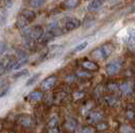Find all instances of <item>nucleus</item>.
Masks as SVG:
<instances>
[{"mask_svg": "<svg viewBox=\"0 0 135 133\" xmlns=\"http://www.w3.org/2000/svg\"><path fill=\"white\" fill-rule=\"evenodd\" d=\"M81 66L86 70V71H98L99 70V66L98 64H95V62H91V60H84L81 62Z\"/></svg>", "mask_w": 135, "mask_h": 133, "instance_id": "obj_8", "label": "nucleus"}, {"mask_svg": "<svg viewBox=\"0 0 135 133\" xmlns=\"http://www.w3.org/2000/svg\"><path fill=\"white\" fill-rule=\"evenodd\" d=\"M104 4V0H91L88 5V10L89 11H95L100 9Z\"/></svg>", "mask_w": 135, "mask_h": 133, "instance_id": "obj_10", "label": "nucleus"}, {"mask_svg": "<svg viewBox=\"0 0 135 133\" xmlns=\"http://www.w3.org/2000/svg\"><path fill=\"white\" fill-rule=\"evenodd\" d=\"M119 88H120V90L123 92V94H125V95H129V94L132 93V86L129 83H124V84L120 85Z\"/></svg>", "mask_w": 135, "mask_h": 133, "instance_id": "obj_12", "label": "nucleus"}, {"mask_svg": "<svg viewBox=\"0 0 135 133\" xmlns=\"http://www.w3.org/2000/svg\"><path fill=\"white\" fill-rule=\"evenodd\" d=\"M45 34L44 31V28L41 26V25H34V26L31 28V32H30V38L34 41H38L43 38Z\"/></svg>", "mask_w": 135, "mask_h": 133, "instance_id": "obj_3", "label": "nucleus"}, {"mask_svg": "<svg viewBox=\"0 0 135 133\" xmlns=\"http://www.w3.org/2000/svg\"><path fill=\"white\" fill-rule=\"evenodd\" d=\"M27 98L31 101H39V100L43 98V93L40 92V91H33L32 93L28 94Z\"/></svg>", "mask_w": 135, "mask_h": 133, "instance_id": "obj_11", "label": "nucleus"}, {"mask_svg": "<svg viewBox=\"0 0 135 133\" xmlns=\"http://www.w3.org/2000/svg\"><path fill=\"white\" fill-rule=\"evenodd\" d=\"M62 28L64 31H71L80 26V20L76 17H65L62 19Z\"/></svg>", "mask_w": 135, "mask_h": 133, "instance_id": "obj_2", "label": "nucleus"}, {"mask_svg": "<svg viewBox=\"0 0 135 133\" xmlns=\"http://www.w3.org/2000/svg\"><path fill=\"white\" fill-rule=\"evenodd\" d=\"M114 51V46L111 42H106L104 45H102L101 47L95 48L93 51L91 56L95 59H99V60H103V59H107L108 57L111 56V53Z\"/></svg>", "mask_w": 135, "mask_h": 133, "instance_id": "obj_1", "label": "nucleus"}, {"mask_svg": "<svg viewBox=\"0 0 135 133\" xmlns=\"http://www.w3.org/2000/svg\"><path fill=\"white\" fill-rule=\"evenodd\" d=\"M106 125H105V124H104V125H101V124H99V125H98V128H100V129H103V128H106Z\"/></svg>", "mask_w": 135, "mask_h": 133, "instance_id": "obj_30", "label": "nucleus"}, {"mask_svg": "<svg viewBox=\"0 0 135 133\" xmlns=\"http://www.w3.org/2000/svg\"><path fill=\"white\" fill-rule=\"evenodd\" d=\"M102 119V113L100 112H95V113H91L89 115V120L93 121V122H97L99 120Z\"/></svg>", "mask_w": 135, "mask_h": 133, "instance_id": "obj_17", "label": "nucleus"}, {"mask_svg": "<svg viewBox=\"0 0 135 133\" xmlns=\"http://www.w3.org/2000/svg\"><path fill=\"white\" fill-rule=\"evenodd\" d=\"M88 41H83V42H81V43H79L78 46H76V47H74L73 52H74V53H78V52H81V51H83L85 47H88Z\"/></svg>", "mask_w": 135, "mask_h": 133, "instance_id": "obj_18", "label": "nucleus"}, {"mask_svg": "<svg viewBox=\"0 0 135 133\" xmlns=\"http://www.w3.org/2000/svg\"><path fill=\"white\" fill-rule=\"evenodd\" d=\"M120 132L121 133H133L134 132V129L131 128L128 125H123L120 127Z\"/></svg>", "mask_w": 135, "mask_h": 133, "instance_id": "obj_19", "label": "nucleus"}, {"mask_svg": "<svg viewBox=\"0 0 135 133\" xmlns=\"http://www.w3.org/2000/svg\"><path fill=\"white\" fill-rule=\"evenodd\" d=\"M27 63H28V59H23V60H18L16 62V64H15V66H14L13 70H18L20 69L21 66H23L25 65H27Z\"/></svg>", "mask_w": 135, "mask_h": 133, "instance_id": "obj_16", "label": "nucleus"}, {"mask_svg": "<svg viewBox=\"0 0 135 133\" xmlns=\"http://www.w3.org/2000/svg\"><path fill=\"white\" fill-rule=\"evenodd\" d=\"M78 75H79V76L81 75V76H83V77H88V76H90L88 73H83V72H79V73H78Z\"/></svg>", "mask_w": 135, "mask_h": 133, "instance_id": "obj_28", "label": "nucleus"}, {"mask_svg": "<svg viewBox=\"0 0 135 133\" xmlns=\"http://www.w3.org/2000/svg\"><path fill=\"white\" fill-rule=\"evenodd\" d=\"M127 115H128L129 118H132V117H133V113H132V112H128V113H127Z\"/></svg>", "mask_w": 135, "mask_h": 133, "instance_id": "obj_31", "label": "nucleus"}, {"mask_svg": "<svg viewBox=\"0 0 135 133\" xmlns=\"http://www.w3.org/2000/svg\"><path fill=\"white\" fill-rule=\"evenodd\" d=\"M83 96V93H80V92H77V93L74 94V98L75 99H78L79 97H82Z\"/></svg>", "mask_w": 135, "mask_h": 133, "instance_id": "obj_27", "label": "nucleus"}, {"mask_svg": "<svg viewBox=\"0 0 135 133\" xmlns=\"http://www.w3.org/2000/svg\"><path fill=\"white\" fill-rule=\"evenodd\" d=\"M40 76H41L40 73L35 74L34 76H32V78H30V79L27 80V84H26V85H27V87H28V86H32V85H34L36 82H38L39 78H40Z\"/></svg>", "mask_w": 135, "mask_h": 133, "instance_id": "obj_15", "label": "nucleus"}, {"mask_svg": "<svg viewBox=\"0 0 135 133\" xmlns=\"http://www.w3.org/2000/svg\"><path fill=\"white\" fill-rule=\"evenodd\" d=\"M8 88H9V86H8L7 84L0 87V97H3V96L6 95L7 91H8Z\"/></svg>", "mask_w": 135, "mask_h": 133, "instance_id": "obj_23", "label": "nucleus"}, {"mask_svg": "<svg viewBox=\"0 0 135 133\" xmlns=\"http://www.w3.org/2000/svg\"><path fill=\"white\" fill-rule=\"evenodd\" d=\"M109 1H111V2H113V1H117V0H109Z\"/></svg>", "mask_w": 135, "mask_h": 133, "instance_id": "obj_32", "label": "nucleus"}, {"mask_svg": "<svg viewBox=\"0 0 135 133\" xmlns=\"http://www.w3.org/2000/svg\"><path fill=\"white\" fill-rule=\"evenodd\" d=\"M17 58H18V60H23V59H28V57H27V53L23 51V49H20L18 52H17Z\"/></svg>", "mask_w": 135, "mask_h": 133, "instance_id": "obj_21", "label": "nucleus"}, {"mask_svg": "<svg viewBox=\"0 0 135 133\" xmlns=\"http://www.w3.org/2000/svg\"><path fill=\"white\" fill-rule=\"evenodd\" d=\"M56 81H57L56 76L52 75V76H50V77L46 78L45 80L42 82L41 87H42V89H43V90H45V91H49L50 89H52V88L54 87V85L56 84Z\"/></svg>", "mask_w": 135, "mask_h": 133, "instance_id": "obj_5", "label": "nucleus"}, {"mask_svg": "<svg viewBox=\"0 0 135 133\" xmlns=\"http://www.w3.org/2000/svg\"><path fill=\"white\" fill-rule=\"evenodd\" d=\"M80 4V0H64L61 3V7L65 10H72Z\"/></svg>", "mask_w": 135, "mask_h": 133, "instance_id": "obj_7", "label": "nucleus"}, {"mask_svg": "<svg viewBox=\"0 0 135 133\" xmlns=\"http://www.w3.org/2000/svg\"><path fill=\"white\" fill-rule=\"evenodd\" d=\"M80 133H95V130L93 129V128H84V129H82V131Z\"/></svg>", "mask_w": 135, "mask_h": 133, "instance_id": "obj_25", "label": "nucleus"}, {"mask_svg": "<svg viewBox=\"0 0 135 133\" xmlns=\"http://www.w3.org/2000/svg\"><path fill=\"white\" fill-rule=\"evenodd\" d=\"M129 11H135V0H133L132 1V3H131V5H130V7H129Z\"/></svg>", "mask_w": 135, "mask_h": 133, "instance_id": "obj_26", "label": "nucleus"}, {"mask_svg": "<svg viewBox=\"0 0 135 133\" xmlns=\"http://www.w3.org/2000/svg\"><path fill=\"white\" fill-rule=\"evenodd\" d=\"M121 70V62L119 60H116L111 62L108 64V66H106V72L109 76H114Z\"/></svg>", "mask_w": 135, "mask_h": 133, "instance_id": "obj_4", "label": "nucleus"}, {"mask_svg": "<svg viewBox=\"0 0 135 133\" xmlns=\"http://www.w3.org/2000/svg\"><path fill=\"white\" fill-rule=\"evenodd\" d=\"M31 23V21L27 19V17H25L22 14H20V16L17 17V19L15 21V27H17V28H25V27H27L28 24Z\"/></svg>", "mask_w": 135, "mask_h": 133, "instance_id": "obj_9", "label": "nucleus"}, {"mask_svg": "<svg viewBox=\"0 0 135 133\" xmlns=\"http://www.w3.org/2000/svg\"><path fill=\"white\" fill-rule=\"evenodd\" d=\"M7 49V43L5 41H0V56L6 52Z\"/></svg>", "mask_w": 135, "mask_h": 133, "instance_id": "obj_24", "label": "nucleus"}, {"mask_svg": "<svg viewBox=\"0 0 135 133\" xmlns=\"http://www.w3.org/2000/svg\"><path fill=\"white\" fill-rule=\"evenodd\" d=\"M56 122H57V119H56V118H54L53 120H51V122H50V126H54Z\"/></svg>", "mask_w": 135, "mask_h": 133, "instance_id": "obj_29", "label": "nucleus"}, {"mask_svg": "<svg viewBox=\"0 0 135 133\" xmlns=\"http://www.w3.org/2000/svg\"><path fill=\"white\" fill-rule=\"evenodd\" d=\"M10 133H13V132H10Z\"/></svg>", "mask_w": 135, "mask_h": 133, "instance_id": "obj_33", "label": "nucleus"}, {"mask_svg": "<svg viewBox=\"0 0 135 133\" xmlns=\"http://www.w3.org/2000/svg\"><path fill=\"white\" fill-rule=\"evenodd\" d=\"M21 14H22L25 17H27L31 22L36 18V13H35V11H33V10H28V9L23 10V11L21 12Z\"/></svg>", "mask_w": 135, "mask_h": 133, "instance_id": "obj_13", "label": "nucleus"}, {"mask_svg": "<svg viewBox=\"0 0 135 133\" xmlns=\"http://www.w3.org/2000/svg\"><path fill=\"white\" fill-rule=\"evenodd\" d=\"M27 74H28V71H27V70H22V71H20L18 73L14 74L13 76H12V78H13V79H18V78H20V77L27 76Z\"/></svg>", "mask_w": 135, "mask_h": 133, "instance_id": "obj_20", "label": "nucleus"}, {"mask_svg": "<svg viewBox=\"0 0 135 133\" xmlns=\"http://www.w3.org/2000/svg\"><path fill=\"white\" fill-rule=\"evenodd\" d=\"M30 32H31V28L27 26L20 29V34H21L22 36H25V37H28V36H30Z\"/></svg>", "mask_w": 135, "mask_h": 133, "instance_id": "obj_22", "label": "nucleus"}, {"mask_svg": "<svg viewBox=\"0 0 135 133\" xmlns=\"http://www.w3.org/2000/svg\"><path fill=\"white\" fill-rule=\"evenodd\" d=\"M46 3V0H31L30 5L33 8H40V7L44 6Z\"/></svg>", "mask_w": 135, "mask_h": 133, "instance_id": "obj_14", "label": "nucleus"}, {"mask_svg": "<svg viewBox=\"0 0 135 133\" xmlns=\"http://www.w3.org/2000/svg\"><path fill=\"white\" fill-rule=\"evenodd\" d=\"M124 42L129 47H135V28H129L124 37Z\"/></svg>", "mask_w": 135, "mask_h": 133, "instance_id": "obj_6", "label": "nucleus"}]
</instances>
